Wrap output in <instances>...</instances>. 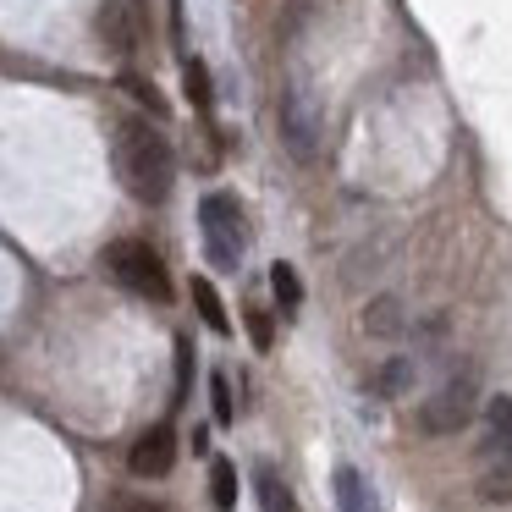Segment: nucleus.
Returning a JSON list of instances; mask_svg holds the SVG:
<instances>
[{"instance_id": "f257e3e1", "label": "nucleus", "mask_w": 512, "mask_h": 512, "mask_svg": "<svg viewBox=\"0 0 512 512\" xmlns=\"http://www.w3.org/2000/svg\"><path fill=\"white\" fill-rule=\"evenodd\" d=\"M116 177L133 193L138 204H160L171 193V177H177V160H171V144L160 127H149L144 116H127L116 127Z\"/></svg>"}, {"instance_id": "f03ea898", "label": "nucleus", "mask_w": 512, "mask_h": 512, "mask_svg": "<svg viewBox=\"0 0 512 512\" xmlns=\"http://www.w3.org/2000/svg\"><path fill=\"white\" fill-rule=\"evenodd\" d=\"M199 237H204V259H210L215 270H237L243 243H248V221H243V210H237L232 193H204Z\"/></svg>"}, {"instance_id": "7ed1b4c3", "label": "nucleus", "mask_w": 512, "mask_h": 512, "mask_svg": "<svg viewBox=\"0 0 512 512\" xmlns=\"http://www.w3.org/2000/svg\"><path fill=\"white\" fill-rule=\"evenodd\" d=\"M105 270H111L127 292H138V298H155V303L171 298V276H166V265H160V254L149 243H133V237L111 243L105 248Z\"/></svg>"}, {"instance_id": "20e7f679", "label": "nucleus", "mask_w": 512, "mask_h": 512, "mask_svg": "<svg viewBox=\"0 0 512 512\" xmlns=\"http://www.w3.org/2000/svg\"><path fill=\"white\" fill-rule=\"evenodd\" d=\"M474 402H479L474 375H452L441 391H435V397H424L419 430H424V435H457L468 419H474Z\"/></svg>"}, {"instance_id": "39448f33", "label": "nucleus", "mask_w": 512, "mask_h": 512, "mask_svg": "<svg viewBox=\"0 0 512 512\" xmlns=\"http://www.w3.org/2000/svg\"><path fill=\"white\" fill-rule=\"evenodd\" d=\"M320 100L309 89H287L281 94V144L292 149L298 160H314L320 155Z\"/></svg>"}, {"instance_id": "423d86ee", "label": "nucleus", "mask_w": 512, "mask_h": 512, "mask_svg": "<svg viewBox=\"0 0 512 512\" xmlns=\"http://www.w3.org/2000/svg\"><path fill=\"white\" fill-rule=\"evenodd\" d=\"M171 463H177V435H171V424H155V430H144V435L133 441V452H127V468H133L138 479L171 474Z\"/></svg>"}, {"instance_id": "0eeeda50", "label": "nucleus", "mask_w": 512, "mask_h": 512, "mask_svg": "<svg viewBox=\"0 0 512 512\" xmlns=\"http://www.w3.org/2000/svg\"><path fill=\"white\" fill-rule=\"evenodd\" d=\"M100 39H105V50H111V56H133L138 28H133L127 0H105V6H100Z\"/></svg>"}, {"instance_id": "6e6552de", "label": "nucleus", "mask_w": 512, "mask_h": 512, "mask_svg": "<svg viewBox=\"0 0 512 512\" xmlns=\"http://www.w3.org/2000/svg\"><path fill=\"white\" fill-rule=\"evenodd\" d=\"M490 457L512 463V397H496L490 402V441H485Z\"/></svg>"}, {"instance_id": "1a4fd4ad", "label": "nucleus", "mask_w": 512, "mask_h": 512, "mask_svg": "<svg viewBox=\"0 0 512 512\" xmlns=\"http://www.w3.org/2000/svg\"><path fill=\"white\" fill-rule=\"evenodd\" d=\"M331 485H336V501H342V512H375V507H369V485H364V474H358L353 463L336 468Z\"/></svg>"}, {"instance_id": "9d476101", "label": "nucleus", "mask_w": 512, "mask_h": 512, "mask_svg": "<svg viewBox=\"0 0 512 512\" xmlns=\"http://www.w3.org/2000/svg\"><path fill=\"white\" fill-rule=\"evenodd\" d=\"M193 303H199V314H204V325H210V331L215 336H226V331H232V320H226V309H221V292H215L210 287V281H193Z\"/></svg>"}, {"instance_id": "9b49d317", "label": "nucleus", "mask_w": 512, "mask_h": 512, "mask_svg": "<svg viewBox=\"0 0 512 512\" xmlns=\"http://www.w3.org/2000/svg\"><path fill=\"white\" fill-rule=\"evenodd\" d=\"M210 501H215L221 512L237 507V468L226 463V457H215V463H210Z\"/></svg>"}, {"instance_id": "f8f14e48", "label": "nucleus", "mask_w": 512, "mask_h": 512, "mask_svg": "<svg viewBox=\"0 0 512 512\" xmlns=\"http://www.w3.org/2000/svg\"><path fill=\"white\" fill-rule=\"evenodd\" d=\"M270 292H276V303H281L287 314L303 303V281H298V270H292L287 259H281V265H270Z\"/></svg>"}, {"instance_id": "ddd939ff", "label": "nucleus", "mask_w": 512, "mask_h": 512, "mask_svg": "<svg viewBox=\"0 0 512 512\" xmlns=\"http://www.w3.org/2000/svg\"><path fill=\"white\" fill-rule=\"evenodd\" d=\"M259 507L265 512H298V501H292V490L281 485L270 468H259Z\"/></svg>"}, {"instance_id": "4468645a", "label": "nucleus", "mask_w": 512, "mask_h": 512, "mask_svg": "<svg viewBox=\"0 0 512 512\" xmlns=\"http://www.w3.org/2000/svg\"><path fill=\"white\" fill-rule=\"evenodd\" d=\"M397 303H391V298H375V303H369V309H364V331L369 336H397Z\"/></svg>"}, {"instance_id": "2eb2a0df", "label": "nucleus", "mask_w": 512, "mask_h": 512, "mask_svg": "<svg viewBox=\"0 0 512 512\" xmlns=\"http://www.w3.org/2000/svg\"><path fill=\"white\" fill-rule=\"evenodd\" d=\"M182 83H188V100L199 105V111H210V105H215V89H210V72H204V61H188V67H182Z\"/></svg>"}, {"instance_id": "dca6fc26", "label": "nucleus", "mask_w": 512, "mask_h": 512, "mask_svg": "<svg viewBox=\"0 0 512 512\" xmlns=\"http://www.w3.org/2000/svg\"><path fill=\"white\" fill-rule=\"evenodd\" d=\"M210 402H215V424H232L237 408H232V386H226V375H210Z\"/></svg>"}, {"instance_id": "f3484780", "label": "nucleus", "mask_w": 512, "mask_h": 512, "mask_svg": "<svg viewBox=\"0 0 512 512\" xmlns=\"http://www.w3.org/2000/svg\"><path fill=\"white\" fill-rule=\"evenodd\" d=\"M485 501H512V463H501V468H490L485 474Z\"/></svg>"}, {"instance_id": "a211bd4d", "label": "nucleus", "mask_w": 512, "mask_h": 512, "mask_svg": "<svg viewBox=\"0 0 512 512\" xmlns=\"http://www.w3.org/2000/svg\"><path fill=\"white\" fill-rule=\"evenodd\" d=\"M188 380H193V342L182 336L177 342V397L171 402H188Z\"/></svg>"}, {"instance_id": "6ab92c4d", "label": "nucleus", "mask_w": 512, "mask_h": 512, "mask_svg": "<svg viewBox=\"0 0 512 512\" xmlns=\"http://www.w3.org/2000/svg\"><path fill=\"white\" fill-rule=\"evenodd\" d=\"M248 336H254L259 353H265V347L276 342V331H270V314H265V309H248Z\"/></svg>"}, {"instance_id": "aec40b11", "label": "nucleus", "mask_w": 512, "mask_h": 512, "mask_svg": "<svg viewBox=\"0 0 512 512\" xmlns=\"http://www.w3.org/2000/svg\"><path fill=\"white\" fill-rule=\"evenodd\" d=\"M375 386L386 391V397H391V391H402V386H408V364H402V358H391V364L375 375Z\"/></svg>"}, {"instance_id": "412c9836", "label": "nucleus", "mask_w": 512, "mask_h": 512, "mask_svg": "<svg viewBox=\"0 0 512 512\" xmlns=\"http://www.w3.org/2000/svg\"><path fill=\"white\" fill-rule=\"evenodd\" d=\"M127 89H133V100H144V105H149V111H155V116H160V111H166V105H160V94H155V89H149V83H144V78H127Z\"/></svg>"}, {"instance_id": "4be33fe9", "label": "nucleus", "mask_w": 512, "mask_h": 512, "mask_svg": "<svg viewBox=\"0 0 512 512\" xmlns=\"http://www.w3.org/2000/svg\"><path fill=\"white\" fill-rule=\"evenodd\" d=\"M133 512H160V507H133Z\"/></svg>"}]
</instances>
